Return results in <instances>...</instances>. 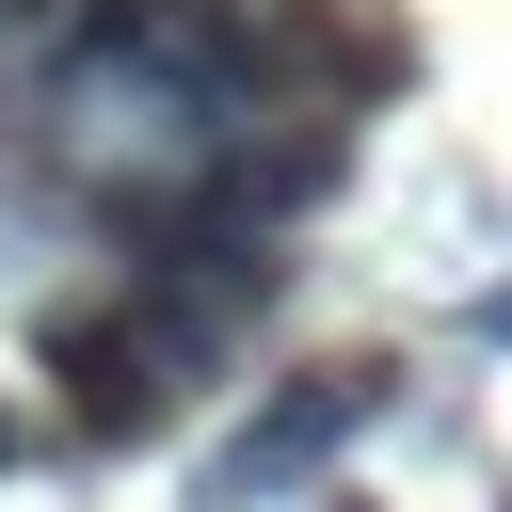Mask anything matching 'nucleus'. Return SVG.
Returning a JSON list of instances; mask_svg holds the SVG:
<instances>
[{
  "label": "nucleus",
  "mask_w": 512,
  "mask_h": 512,
  "mask_svg": "<svg viewBox=\"0 0 512 512\" xmlns=\"http://www.w3.org/2000/svg\"><path fill=\"white\" fill-rule=\"evenodd\" d=\"M384 384H400L384 352H336V368H288V384H272V400H256V416H240V432H224V448L192 464V512H256V496H288L304 464H336V448H352V432L384 416Z\"/></svg>",
  "instance_id": "1"
},
{
  "label": "nucleus",
  "mask_w": 512,
  "mask_h": 512,
  "mask_svg": "<svg viewBox=\"0 0 512 512\" xmlns=\"http://www.w3.org/2000/svg\"><path fill=\"white\" fill-rule=\"evenodd\" d=\"M464 336H480V352H512V288H480V304H464Z\"/></svg>",
  "instance_id": "3"
},
{
  "label": "nucleus",
  "mask_w": 512,
  "mask_h": 512,
  "mask_svg": "<svg viewBox=\"0 0 512 512\" xmlns=\"http://www.w3.org/2000/svg\"><path fill=\"white\" fill-rule=\"evenodd\" d=\"M48 368H64L80 448H160V432H176V336H160L144 304H112V320H48Z\"/></svg>",
  "instance_id": "2"
}]
</instances>
